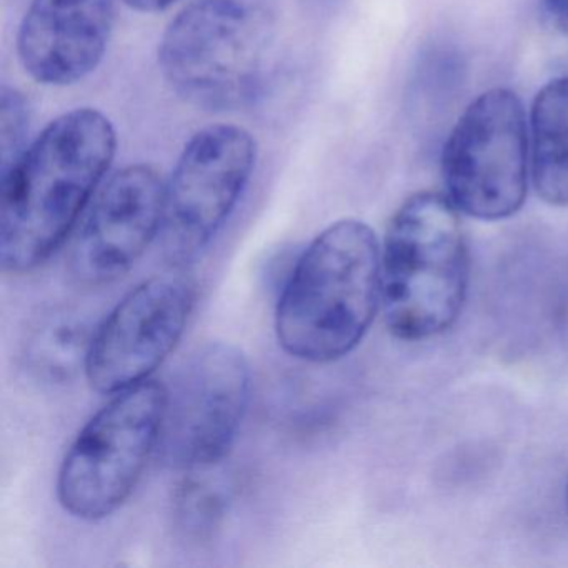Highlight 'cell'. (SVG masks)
Masks as SVG:
<instances>
[{"mask_svg":"<svg viewBox=\"0 0 568 568\" xmlns=\"http://www.w3.org/2000/svg\"><path fill=\"white\" fill-rule=\"evenodd\" d=\"M114 125L95 109L52 121L0 172V265L6 274L41 267L81 221L114 161Z\"/></svg>","mask_w":568,"mask_h":568,"instance_id":"1","label":"cell"},{"mask_svg":"<svg viewBox=\"0 0 568 568\" xmlns=\"http://www.w3.org/2000/svg\"><path fill=\"white\" fill-rule=\"evenodd\" d=\"M382 305V247L364 222L322 231L288 274L275 308V335L291 357L327 364L351 354Z\"/></svg>","mask_w":568,"mask_h":568,"instance_id":"2","label":"cell"},{"mask_svg":"<svg viewBox=\"0 0 568 568\" xmlns=\"http://www.w3.org/2000/svg\"><path fill=\"white\" fill-rule=\"evenodd\" d=\"M281 16V0H192L162 36V78L201 111L247 108L267 82Z\"/></svg>","mask_w":568,"mask_h":568,"instance_id":"3","label":"cell"},{"mask_svg":"<svg viewBox=\"0 0 568 568\" xmlns=\"http://www.w3.org/2000/svg\"><path fill=\"white\" fill-rule=\"evenodd\" d=\"M468 254L458 209L447 195L418 192L398 207L382 245V311L402 341H427L460 315Z\"/></svg>","mask_w":568,"mask_h":568,"instance_id":"4","label":"cell"},{"mask_svg":"<svg viewBox=\"0 0 568 568\" xmlns=\"http://www.w3.org/2000/svg\"><path fill=\"white\" fill-rule=\"evenodd\" d=\"M168 387L154 381L124 388L92 415L62 460L58 498L65 511L98 521L118 511L158 452Z\"/></svg>","mask_w":568,"mask_h":568,"instance_id":"5","label":"cell"},{"mask_svg":"<svg viewBox=\"0 0 568 568\" xmlns=\"http://www.w3.org/2000/svg\"><path fill=\"white\" fill-rule=\"evenodd\" d=\"M257 142L239 125L199 131L165 182L159 244L172 268H185L211 247L254 174Z\"/></svg>","mask_w":568,"mask_h":568,"instance_id":"6","label":"cell"},{"mask_svg":"<svg viewBox=\"0 0 568 568\" xmlns=\"http://www.w3.org/2000/svg\"><path fill=\"white\" fill-rule=\"evenodd\" d=\"M445 191L458 212L501 221L520 211L528 187V134L515 92L478 95L452 129L442 152Z\"/></svg>","mask_w":568,"mask_h":568,"instance_id":"7","label":"cell"},{"mask_svg":"<svg viewBox=\"0 0 568 568\" xmlns=\"http://www.w3.org/2000/svg\"><path fill=\"white\" fill-rule=\"evenodd\" d=\"M252 375L241 348L207 342L195 348L168 388L158 454L168 467H217L234 447L251 402Z\"/></svg>","mask_w":568,"mask_h":568,"instance_id":"8","label":"cell"},{"mask_svg":"<svg viewBox=\"0 0 568 568\" xmlns=\"http://www.w3.org/2000/svg\"><path fill=\"white\" fill-rule=\"evenodd\" d=\"M182 271L142 282L95 327L85 367L95 392L114 395L149 381L178 347L197 294Z\"/></svg>","mask_w":568,"mask_h":568,"instance_id":"9","label":"cell"},{"mask_svg":"<svg viewBox=\"0 0 568 568\" xmlns=\"http://www.w3.org/2000/svg\"><path fill=\"white\" fill-rule=\"evenodd\" d=\"M164 187L158 172L144 164L115 172L99 187L69 251V268L79 284H112L138 264L159 239Z\"/></svg>","mask_w":568,"mask_h":568,"instance_id":"10","label":"cell"},{"mask_svg":"<svg viewBox=\"0 0 568 568\" xmlns=\"http://www.w3.org/2000/svg\"><path fill=\"white\" fill-rule=\"evenodd\" d=\"M114 0H31L18 32L24 71L42 85L78 84L101 65Z\"/></svg>","mask_w":568,"mask_h":568,"instance_id":"11","label":"cell"},{"mask_svg":"<svg viewBox=\"0 0 568 568\" xmlns=\"http://www.w3.org/2000/svg\"><path fill=\"white\" fill-rule=\"evenodd\" d=\"M531 179L547 204L568 205V78L548 82L530 112Z\"/></svg>","mask_w":568,"mask_h":568,"instance_id":"12","label":"cell"},{"mask_svg":"<svg viewBox=\"0 0 568 568\" xmlns=\"http://www.w3.org/2000/svg\"><path fill=\"white\" fill-rule=\"evenodd\" d=\"M95 328L71 308H55L42 315L24 342L29 371L48 384H68L85 374Z\"/></svg>","mask_w":568,"mask_h":568,"instance_id":"13","label":"cell"},{"mask_svg":"<svg viewBox=\"0 0 568 568\" xmlns=\"http://www.w3.org/2000/svg\"><path fill=\"white\" fill-rule=\"evenodd\" d=\"M214 468L185 471L172 498L178 530L192 541L209 540L215 534L231 505L227 478L214 475Z\"/></svg>","mask_w":568,"mask_h":568,"instance_id":"14","label":"cell"},{"mask_svg":"<svg viewBox=\"0 0 568 568\" xmlns=\"http://www.w3.org/2000/svg\"><path fill=\"white\" fill-rule=\"evenodd\" d=\"M29 104L24 94L4 85L0 91V172L8 171L28 149Z\"/></svg>","mask_w":568,"mask_h":568,"instance_id":"15","label":"cell"},{"mask_svg":"<svg viewBox=\"0 0 568 568\" xmlns=\"http://www.w3.org/2000/svg\"><path fill=\"white\" fill-rule=\"evenodd\" d=\"M541 8L554 28L568 32V0H541Z\"/></svg>","mask_w":568,"mask_h":568,"instance_id":"16","label":"cell"},{"mask_svg":"<svg viewBox=\"0 0 568 568\" xmlns=\"http://www.w3.org/2000/svg\"><path fill=\"white\" fill-rule=\"evenodd\" d=\"M132 11L144 12V14H155V12L168 11L172 6L181 0H122Z\"/></svg>","mask_w":568,"mask_h":568,"instance_id":"17","label":"cell"},{"mask_svg":"<svg viewBox=\"0 0 568 568\" xmlns=\"http://www.w3.org/2000/svg\"><path fill=\"white\" fill-rule=\"evenodd\" d=\"M567 514H568V488H567Z\"/></svg>","mask_w":568,"mask_h":568,"instance_id":"18","label":"cell"}]
</instances>
